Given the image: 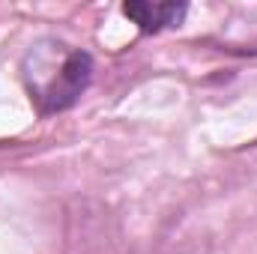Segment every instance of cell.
<instances>
[{"mask_svg":"<svg viewBox=\"0 0 257 254\" xmlns=\"http://www.w3.org/2000/svg\"><path fill=\"white\" fill-rule=\"evenodd\" d=\"M21 78L42 114L72 108L93 81V57L63 39H36L21 57Z\"/></svg>","mask_w":257,"mask_h":254,"instance_id":"6da1fadb","label":"cell"},{"mask_svg":"<svg viewBox=\"0 0 257 254\" xmlns=\"http://www.w3.org/2000/svg\"><path fill=\"white\" fill-rule=\"evenodd\" d=\"M189 6L186 3H150V0H138V3H126L123 15L132 24H138V30L144 33H159L165 27L183 24Z\"/></svg>","mask_w":257,"mask_h":254,"instance_id":"7a4b0ae2","label":"cell"}]
</instances>
